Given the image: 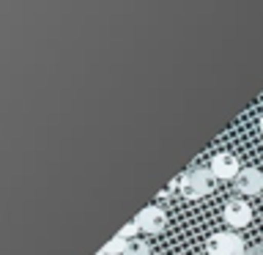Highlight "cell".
<instances>
[{"label":"cell","mask_w":263,"mask_h":255,"mask_svg":"<svg viewBox=\"0 0 263 255\" xmlns=\"http://www.w3.org/2000/svg\"><path fill=\"white\" fill-rule=\"evenodd\" d=\"M211 187H214L211 170L197 168V170H189L178 178V189H181V195H184L186 201H200V197H205L211 192Z\"/></svg>","instance_id":"1"},{"label":"cell","mask_w":263,"mask_h":255,"mask_svg":"<svg viewBox=\"0 0 263 255\" xmlns=\"http://www.w3.org/2000/svg\"><path fill=\"white\" fill-rule=\"evenodd\" d=\"M205 250H209V255H244L247 244L241 242L238 233L225 230V233H211L209 242H205Z\"/></svg>","instance_id":"2"},{"label":"cell","mask_w":263,"mask_h":255,"mask_svg":"<svg viewBox=\"0 0 263 255\" xmlns=\"http://www.w3.org/2000/svg\"><path fill=\"white\" fill-rule=\"evenodd\" d=\"M135 222L140 225L143 233L156 236V233H162V230L167 228V214H164V209H159V206H145V209L137 214Z\"/></svg>","instance_id":"3"},{"label":"cell","mask_w":263,"mask_h":255,"mask_svg":"<svg viewBox=\"0 0 263 255\" xmlns=\"http://www.w3.org/2000/svg\"><path fill=\"white\" fill-rule=\"evenodd\" d=\"M211 176H214V181H236V176H238V159L233 154H214V159H211Z\"/></svg>","instance_id":"4"},{"label":"cell","mask_w":263,"mask_h":255,"mask_svg":"<svg viewBox=\"0 0 263 255\" xmlns=\"http://www.w3.org/2000/svg\"><path fill=\"white\" fill-rule=\"evenodd\" d=\"M225 222L230 228H247L252 222V206L244 197H233L225 206Z\"/></svg>","instance_id":"5"},{"label":"cell","mask_w":263,"mask_h":255,"mask_svg":"<svg viewBox=\"0 0 263 255\" xmlns=\"http://www.w3.org/2000/svg\"><path fill=\"white\" fill-rule=\"evenodd\" d=\"M233 184L238 195H258L263 192V173L258 168H241Z\"/></svg>","instance_id":"6"},{"label":"cell","mask_w":263,"mask_h":255,"mask_svg":"<svg viewBox=\"0 0 263 255\" xmlns=\"http://www.w3.org/2000/svg\"><path fill=\"white\" fill-rule=\"evenodd\" d=\"M126 244H129V242L118 233L115 239H110V242L104 244V250H102V252H107V255H123V252H126Z\"/></svg>","instance_id":"7"},{"label":"cell","mask_w":263,"mask_h":255,"mask_svg":"<svg viewBox=\"0 0 263 255\" xmlns=\"http://www.w3.org/2000/svg\"><path fill=\"white\" fill-rule=\"evenodd\" d=\"M123 255H148V244L140 242V239H132V242L126 244V252Z\"/></svg>","instance_id":"8"},{"label":"cell","mask_w":263,"mask_h":255,"mask_svg":"<svg viewBox=\"0 0 263 255\" xmlns=\"http://www.w3.org/2000/svg\"><path fill=\"white\" fill-rule=\"evenodd\" d=\"M137 233H140V225H137V222H129V225L121 230V236L126 239V242H132V239H135Z\"/></svg>","instance_id":"9"},{"label":"cell","mask_w":263,"mask_h":255,"mask_svg":"<svg viewBox=\"0 0 263 255\" xmlns=\"http://www.w3.org/2000/svg\"><path fill=\"white\" fill-rule=\"evenodd\" d=\"M258 129H260V135H263V118H260V123H258Z\"/></svg>","instance_id":"10"},{"label":"cell","mask_w":263,"mask_h":255,"mask_svg":"<svg viewBox=\"0 0 263 255\" xmlns=\"http://www.w3.org/2000/svg\"><path fill=\"white\" fill-rule=\"evenodd\" d=\"M96 255H107V252H96Z\"/></svg>","instance_id":"11"}]
</instances>
